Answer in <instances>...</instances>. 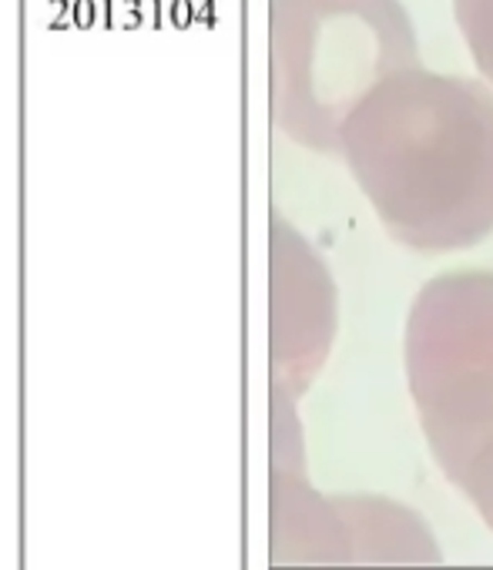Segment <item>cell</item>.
Masks as SVG:
<instances>
[{"instance_id": "6da1fadb", "label": "cell", "mask_w": 493, "mask_h": 570, "mask_svg": "<svg viewBox=\"0 0 493 570\" xmlns=\"http://www.w3.org/2000/svg\"><path fill=\"white\" fill-rule=\"evenodd\" d=\"M410 390L446 476L493 527V275L460 268L416 296Z\"/></svg>"}]
</instances>
